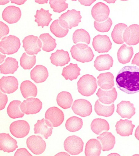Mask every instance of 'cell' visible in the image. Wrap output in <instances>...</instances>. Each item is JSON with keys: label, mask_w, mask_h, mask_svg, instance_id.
<instances>
[{"label": "cell", "mask_w": 139, "mask_h": 156, "mask_svg": "<svg viewBox=\"0 0 139 156\" xmlns=\"http://www.w3.org/2000/svg\"><path fill=\"white\" fill-rule=\"evenodd\" d=\"M134 55L132 47H130L123 44L119 49L117 53V57L119 62L120 63L125 64L130 62Z\"/></svg>", "instance_id": "cell-30"}, {"label": "cell", "mask_w": 139, "mask_h": 156, "mask_svg": "<svg viewBox=\"0 0 139 156\" xmlns=\"http://www.w3.org/2000/svg\"><path fill=\"white\" fill-rule=\"evenodd\" d=\"M53 127L49 121L43 118L34 125V134L42 135L46 139L51 136Z\"/></svg>", "instance_id": "cell-18"}, {"label": "cell", "mask_w": 139, "mask_h": 156, "mask_svg": "<svg viewBox=\"0 0 139 156\" xmlns=\"http://www.w3.org/2000/svg\"><path fill=\"white\" fill-rule=\"evenodd\" d=\"M109 7L104 3L99 2L93 7L91 13L93 18L98 22L105 21L110 14Z\"/></svg>", "instance_id": "cell-16"}, {"label": "cell", "mask_w": 139, "mask_h": 156, "mask_svg": "<svg viewBox=\"0 0 139 156\" xmlns=\"http://www.w3.org/2000/svg\"><path fill=\"white\" fill-rule=\"evenodd\" d=\"M82 18L80 12L73 9L68 10L67 12L62 14L59 20L60 24L63 28L71 29L78 26L79 23L81 22Z\"/></svg>", "instance_id": "cell-4"}, {"label": "cell", "mask_w": 139, "mask_h": 156, "mask_svg": "<svg viewBox=\"0 0 139 156\" xmlns=\"http://www.w3.org/2000/svg\"><path fill=\"white\" fill-rule=\"evenodd\" d=\"M115 127L118 134L121 136L128 137L132 135L135 125L132 124L131 120L120 119L117 122Z\"/></svg>", "instance_id": "cell-24"}, {"label": "cell", "mask_w": 139, "mask_h": 156, "mask_svg": "<svg viewBox=\"0 0 139 156\" xmlns=\"http://www.w3.org/2000/svg\"><path fill=\"white\" fill-rule=\"evenodd\" d=\"M131 64L137 65L139 67V52L135 55L131 62Z\"/></svg>", "instance_id": "cell-49"}, {"label": "cell", "mask_w": 139, "mask_h": 156, "mask_svg": "<svg viewBox=\"0 0 139 156\" xmlns=\"http://www.w3.org/2000/svg\"><path fill=\"white\" fill-rule=\"evenodd\" d=\"M55 156H70L68 153L65 152H62L56 154Z\"/></svg>", "instance_id": "cell-53"}, {"label": "cell", "mask_w": 139, "mask_h": 156, "mask_svg": "<svg viewBox=\"0 0 139 156\" xmlns=\"http://www.w3.org/2000/svg\"><path fill=\"white\" fill-rule=\"evenodd\" d=\"M91 128L95 134L99 135L103 131H108L110 129V126L107 120L101 118H96L93 120Z\"/></svg>", "instance_id": "cell-38"}, {"label": "cell", "mask_w": 139, "mask_h": 156, "mask_svg": "<svg viewBox=\"0 0 139 156\" xmlns=\"http://www.w3.org/2000/svg\"><path fill=\"white\" fill-rule=\"evenodd\" d=\"M73 41L75 44L83 42L89 44L90 41V35L84 29L77 30L73 34Z\"/></svg>", "instance_id": "cell-41"}, {"label": "cell", "mask_w": 139, "mask_h": 156, "mask_svg": "<svg viewBox=\"0 0 139 156\" xmlns=\"http://www.w3.org/2000/svg\"><path fill=\"white\" fill-rule=\"evenodd\" d=\"M66 1H49L50 7L53 11L56 12L60 13L64 12L68 7V4L66 2Z\"/></svg>", "instance_id": "cell-44"}, {"label": "cell", "mask_w": 139, "mask_h": 156, "mask_svg": "<svg viewBox=\"0 0 139 156\" xmlns=\"http://www.w3.org/2000/svg\"><path fill=\"white\" fill-rule=\"evenodd\" d=\"M19 68L18 62L16 59L7 57L0 65L1 73L5 75L13 74Z\"/></svg>", "instance_id": "cell-31"}, {"label": "cell", "mask_w": 139, "mask_h": 156, "mask_svg": "<svg viewBox=\"0 0 139 156\" xmlns=\"http://www.w3.org/2000/svg\"><path fill=\"white\" fill-rule=\"evenodd\" d=\"M117 87L128 94L139 92V68L136 66L123 67L116 78Z\"/></svg>", "instance_id": "cell-1"}, {"label": "cell", "mask_w": 139, "mask_h": 156, "mask_svg": "<svg viewBox=\"0 0 139 156\" xmlns=\"http://www.w3.org/2000/svg\"><path fill=\"white\" fill-rule=\"evenodd\" d=\"M96 1H78L82 5L85 6H90Z\"/></svg>", "instance_id": "cell-50"}, {"label": "cell", "mask_w": 139, "mask_h": 156, "mask_svg": "<svg viewBox=\"0 0 139 156\" xmlns=\"http://www.w3.org/2000/svg\"><path fill=\"white\" fill-rule=\"evenodd\" d=\"M26 1V0H25V1H11V2L12 3L21 5L24 4Z\"/></svg>", "instance_id": "cell-51"}, {"label": "cell", "mask_w": 139, "mask_h": 156, "mask_svg": "<svg viewBox=\"0 0 139 156\" xmlns=\"http://www.w3.org/2000/svg\"><path fill=\"white\" fill-rule=\"evenodd\" d=\"M104 1L107 2L108 3H114L115 2V1Z\"/></svg>", "instance_id": "cell-57"}, {"label": "cell", "mask_w": 139, "mask_h": 156, "mask_svg": "<svg viewBox=\"0 0 139 156\" xmlns=\"http://www.w3.org/2000/svg\"><path fill=\"white\" fill-rule=\"evenodd\" d=\"M124 41L129 46H134L139 43V26L134 24L126 29L123 33Z\"/></svg>", "instance_id": "cell-14"}, {"label": "cell", "mask_w": 139, "mask_h": 156, "mask_svg": "<svg viewBox=\"0 0 139 156\" xmlns=\"http://www.w3.org/2000/svg\"><path fill=\"white\" fill-rule=\"evenodd\" d=\"M102 145L99 140H90L86 143L85 149L86 156H100L101 152Z\"/></svg>", "instance_id": "cell-33"}, {"label": "cell", "mask_w": 139, "mask_h": 156, "mask_svg": "<svg viewBox=\"0 0 139 156\" xmlns=\"http://www.w3.org/2000/svg\"><path fill=\"white\" fill-rule=\"evenodd\" d=\"M102 143L103 151H109L113 149L115 143L114 136L110 132H104L97 137Z\"/></svg>", "instance_id": "cell-28"}, {"label": "cell", "mask_w": 139, "mask_h": 156, "mask_svg": "<svg viewBox=\"0 0 139 156\" xmlns=\"http://www.w3.org/2000/svg\"><path fill=\"white\" fill-rule=\"evenodd\" d=\"M135 137L139 140V125L137 127L135 130Z\"/></svg>", "instance_id": "cell-52"}, {"label": "cell", "mask_w": 139, "mask_h": 156, "mask_svg": "<svg viewBox=\"0 0 139 156\" xmlns=\"http://www.w3.org/2000/svg\"><path fill=\"white\" fill-rule=\"evenodd\" d=\"M21 103V101L17 100L13 101L10 103L7 109V114L10 118L16 119L24 117V114L20 108Z\"/></svg>", "instance_id": "cell-35"}, {"label": "cell", "mask_w": 139, "mask_h": 156, "mask_svg": "<svg viewBox=\"0 0 139 156\" xmlns=\"http://www.w3.org/2000/svg\"><path fill=\"white\" fill-rule=\"evenodd\" d=\"M49 73L47 69L42 65H37L30 72V77L37 83L46 81Z\"/></svg>", "instance_id": "cell-23"}, {"label": "cell", "mask_w": 139, "mask_h": 156, "mask_svg": "<svg viewBox=\"0 0 139 156\" xmlns=\"http://www.w3.org/2000/svg\"><path fill=\"white\" fill-rule=\"evenodd\" d=\"M0 39L2 40V37L9 34V29L8 26L2 21L0 22Z\"/></svg>", "instance_id": "cell-46"}, {"label": "cell", "mask_w": 139, "mask_h": 156, "mask_svg": "<svg viewBox=\"0 0 139 156\" xmlns=\"http://www.w3.org/2000/svg\"><path fill=\"white\" fill-rule=\"evenodd\" d=\"M83 124V121L81 118L74 116L69 118L67 120L65 126L69 131L75 132L81 129Z\"/></svg>", "instance_id": "cell-40"}, {"label": "cell", "mask_w": 139, "mask_h": 156, "mask_svg": "<svg viewBox=\"0 0 139 156\" xmlns=\"http://www.w3.org/2000/svg\"><path fill=\"white\" fill-rule=\"evenodd\" d=\"M6 57L5 55H3L1 53V62L0 63L2 64V62L4 61V60L5 58Z\"/></svg>", "instance_id": "cell-55"}, {"label": "cell", "mask_w": 139, "mask_h": 156, "mask_svg": "<svg viewBox=\"0 0 139 156\" xmlns=\"http://www.w3.org/2000/svg\"><path fill=\"white\" fill-rule=\"evenodd\" d=\"M50 31L54 36L59 38H62L67 36L69 29H65L60 24L59 20H56L50 25Z\"/></svg>", "instance_id": "cell-43"}, {"label": "cell", "mask_w": 139, "mask_h": 156, "mask_svg": "<svg viewBox=\"0 0 139 156\" xmlns=\"http://www.w3.org/2000/svg\"><path fill=\"white\" fill-rule=\"evenodd\" d=\"M78 92L83 96L89 97L97 90V80L93 75L86 74L81 77L77 82Z\"/></svg>", "instance_id": "cell-2"}, {"label": "cell", "mask_w": 139, "mask_h": 156, "mask_svg": "<svg viewBox=\"0 0 139 156\" xmlns=\"http://www.w3.org/2000/svg\"><path fill=\"white\" fill-rule=\"evenodd\" d=\"M39 39L42 42V49L48 52L53 51L57 47L56 40L49 33L43 34L40 35Z\"/></svg>", "instance_id": "cell-37"}, {"label": "cell", "mask_w": 139, "mask_h": 156, "mask_svg": "<svg viewBox=\"0 0 139 156\" xmlns=\"http://www.w3.org/2000/svg\"><path fill=\"white\" fill-rule=\"evenodd\" d=\"M94 66L98 71L109 70L113 66V60L109 55H102L97 57L94 62Z\"/></svg>", "instance_id": "cell-25"}, {"label": "cell", "mask_w": 139, "mask_h": 156, "mask_svg": "<svg viewBox=\"0 0 139 156\" xmlns=\"http://www.w3.org/2000/svg\"><path fill=\"white\" fill-rule=\"evenodd\" d=\"M70 52L73 58L83 63L92 61L94 57L91 48L85 44H79L73 46Z\"/></svg>", "instance_id": "cell-3"}, {"label": "cell", "mask_w": 139, "mask_h": 156, "mask_svg": "<svg viewBox=\"0 0 139 156\" xmlns=\"http://www.w3.org/2000/svg\"><path fill=\"white\" fill-rule=\"evenodd\" d=\"M93 48L99 53L108 52L112 48V43L109 37L106 35H98L93 39Z\"/></svg>", "instance_id": "cell-13"}, {"label": "cell", "mask_w": 139, "mask_h": 156, "mask_svg": "<svg viewBox=\"0 0 139 156\" xmlns=\"http://www.w3.org/2000/svg\"><path fill=\"white\" fill-rule=\"evenodd\" d=\"M26 144L28 148L35 155L42 154L46 147V142L39 136H31L27 138Z\"/></svg>", "instance_id": "cell-9"}, {"label": "cell", "mask_w": 139, "mask_h": 156, "mask_svg": "<svg viewBox=\"0 0 139 156\" xmlns=\"http://www.w3.org/2000/svg\"><path fill=\"white\" fill-rule=\"evenodd\" d=\"M45 119L49 121L53 127H58L64 122V112L59 108L51 107L48 109L45 113Z\"/></svg>", "instance_id": "cell-12"}, {"label": "cell", "mask_w": 139, "mask_h": 156, "mask_svg": "<svg viewBox=\"0 0 139 156\" xmlns=\"http://www.w3.org/2000/svg\"><path fill=\"white\" fill-rule=\"evenodd\" d=\"M120 156V155L119 154H117V153H111V154H109V155H108V156Z\"/></svg>", "instance_id": "cell-58"}, {"label": "cell", "mask_w": 139, "mask_h": 156, "mask_svg": "<svg viewBox=\"0 0 139 156\" xmlns=\"http://www.w3.org/2000/svg\"><path fill=\"white\" fill-rule=\"evenodd\" d=\"M9 2V1H0V5H5L8 3Z\"/></svg>", "instance_id": "cell-56"}, {"label": "cell", "mask_w": 139, "mask_h": 156, "mask_svg": "<svg viewBox=\"0 0 139 156\" xmlns=\"http://www.w3.org/2000/svg\"><path fill=\"white\" fill-rule=\"evenodd\" d=\"M97 79L98 86L102 89L109 90L114 87V76L110 72L100 74Z\"/></svg>", "instance_id": "cell-27"}, {"label": "cell", "mask_w": 139, "mask_h": 156, "mask_svg": "<svg viewBox=\"0 0 139 156\" xmlns=\"http://www.w3.org/2000/svg\"><path fill=\"white\" fill-rule=\"evenodd\" d=\"M84 143L80 137L75 135L67 137L64 142L65 150L71 155H77L83 151Z\"/></svg>", "instance_id": "cell-6"}, {"label": "cell", "mask_w": 139, "mask_h": 156, "mask_svg": "<svg viewBox=\"0 0 139 156\" xmlns=\"http://www.w3.org/2000/svg\"><path fill=\"white\" fill-rule=\"evenodd\" d=\"M20 91L23 97L27 99L30 97H36L38 90L36 85L29 80L23 82L20 85Z\"/></svg>", "instance_id": "cell-29"}, {"label": "cell", "mask_w": 139, "mask_h": 156, "mask_svg": "<svg viewBox=\"0 0 139 156\" xmlns=\"http://www.w3.org/2000/svg\"><path fill=\"white\" fill-rule=\"evenodd\" d=\"M22 13L18 7L9 6L5 8L2 12V18L9 24L16 23L21 19Z\"/></svg>", "instance_id": "cell-15"}, {"label": "cell", "mask_w": 139, "mask_h": 156, "mask_svg": "<svg viewBox=\"0 0 139 156\" xmlns=\"http://www.w3.org/2000/svg\"><path fill=\"white\" fill-rule=\"evenodd\" d=\"M81 69L78 67L77 64L70 63L69 65L64 68L62 75L66 80H70L72 81L76 80L80 75Z\"/></svg>", "instance_id": "cell-34"}, {"label": "cell", "mask_w": 139, "mask_h": 156, "mask_svg": "<svg viewBox=\"0 0 139 156\" xmlns=\"http://www.w3.org/2000/svg\"><path fill=\"white\" fill-rule=\"evenodd\" d=\"M115 108L114 104L105 105L100 102L99 100H98L95 103L94 110L96 114L98 115L108 117L113 114Z\"/></svg>", "instance_id": "cell-32"}, {"label": "cell", "mask_w": 139, "mask_h": 156, "mask_svg": "<svg viewBox=\"0 0 139 156\" xmlns=\"http://www.w3.org/2000/svg\"><path fill=\"white\" fill-rule=\"evenodd\" d=\"M50 59L51 63L57 67L64 66L70 61L69 53L64 50H57L51 54Z\"/></svg>", "instance_id": "cell-20"}, {"label": "cell", "mask_w": 139, "mask_h": 156, "mask_svg": "<svg viewBox=\"0 0 139 156\" xmlns=\"http://www.w3.org/2000/svg\"><path fill=\"white\" fill-rule=\"evenodd\" d=\"M48 2V0H46V1H36H36H35V2L40 4H47Z\"/></svg>", "instance_id": "cell-54"}, {"label": "cell", "mask_w": 139, "mask_h": 156, "mask_svg": "<svg viewBox=\"0 0 139 156\" xmlns=\"http://www.w3.org/2000/svg\"><path fill=\"white\" fill-rule=\"evenodd\" d=\"M57 101L58 105L62 109H67L71 107L73 100L70 93L62 91L57 95Z\"/></svg>", "instance_id": "cell-36"}, {"label": "cell", "mask_w": 139, "mask_h": 156, "mask_svg": "<svg viewBox=\"0 0 139 156\" xmlns=\"http://www.w3.org/2000/svg\"><path fill=\"white\" fill-rule=\"evenodd\" d=\"M52 14L49 13V10H45L41 8L40 10H37L36 14L34 16L35 21L37 23L38 26L42 27L43 28L45 26H49L52 20Z\"/></svg>", "instance_id": "cell-26"}, {"label": "cell", "mask_w": 139, "mask_h": 156, "mask_svg": "<svg viewBox=\"0 0 139 156\" xmlns=\"http://www.w3.org/2000/svg\"><path fill=\"white\" fill-rule=\"evenodd\" d=\"M127 27V25L125 24L121 23L115 25L111 34V37L115 44H120L124 42L123 33Z\"/></svg>", "instance_id": "cell-39"}, {"label": "cell", "mask_w": 139, "mask_h": 156, "mask_svg": "<svg viewBox=\"0 0 139 156\" xmlns=\"http://www.w3.org/2000/svg\"><path fill=\"white\" fill-rule=\"evenodd\" d=\"M112 25V21L110 18L103 22L95 21L94 26L95 28L98 31L101 32H107L109 31L111 26Z\"/></svg>", "instance_id": "cell-45"}, {"label": "cell", "mask_w": 139, "mask_h": 156, "mask_svg": "<svg viewBox=\"0 0 139 156\" xmlns=\"http://www.w3.org/2000/svg\"><path fill=\"white\" fill-rule=\"evenodd\" d=\"M42 103L38 98H31L24 100L20 105L22 112L27 115L39 113L42 108Z\"/></svg>", "instance_id": "cell-8"}, {"label": "cell", "mask_w": 139, "mask_h": 156, "mask_svg": "<svg viewBox=\"0 0 139 156\" xmlns=\"http://www.w3.org/2000/svg\"><path fill=\"white\" fill-rule=\"evenodd\" d=\"M18 80L14 76H3L0 80L1 90L5 94L14 93L18 89Z\"/></svg>", "instance_id": "cell-17"}, {"label": "cell", "mask_w": 139, "mask_h": 156, "mask_svg": "<svg viewBox=\"0 0 139 156\" xmlns=\"http://www.w3.org/2000/svg\"><path fill=\"white\" fill-rule=\"evenodd\" d=\"M36 62L35 55L31 56L24 52L20 59V65L25 70H29L33 68Z\"/></svg>", "instance_id": "cell-42"}, {"label": "cell", "mask_w": 139, "mask_h": 156, "mask_svg": "<svg viewBox=\"0 0 139 156\" xmlns=\"http://www.w3.org/2000/svg\"><path fill=\"white\" fill-rule=\"evenodd\" d=\"M72 109L75 114L85 117L89 116L91 114L92 107L88 101L79 99L75 101L72 105Z\"/></svg>", "instance_id": "cell-11"}, {"label": "cell", "mask_w": 139, "mask_h": 156, "mask_svg": "<svg viewBox=\"0 0 139 156\" xmlns=\"http://www.w3.org/2000/svg\"><path fill=\"white\" fill-rule=\"evenodd\" d=\"M96 94L99 98L98 100L101 102L107 105H110L114 102L118 95L115 87L108 90H104L101 88H99Z\"/></svg>", "instance_id": "cell-21"}, {"label": "cell", "mask_w": 139, "mask_h": 156, "mask_svg": "<svg viewBox=\"0 0 139 156\" xmlns=\"http://www.w3.org/2000/svg\"><path fill=\"white\" fill-rule=\"evenodd\" d=\"M22 42L23 44V47L28 55L33 56L37 55L41 51L42 43L37 36L29 35L25 37Z\"/></svg>", "instance_id": "cell-7"}, {"label": "cell", "mask_w": 139, "mask_h": 156, "mask_svg": "<svg viewBox=\"0 0 139 156\" xmlns=\"http://www.w3.org/2000/svg\"><path fill=\"white\" fill-rule=\"evenodd\" d=\"M30 126L26 121L19 120L12 122L10 125L9 130L11 134L15 137L22 138L29 134Z\"/></svg>", "instance_id": "cell-10"}, {"label": "cell", "mask_w": 139, "mask_h": 156, "mask_svg": "<svg viewBox=\"0 0 139 156\" xmlns=\"http://www.w3.org/2000/svg\"><path fill=\"white\" fill-rule=\"evenodd\" d=\"M1 94V109L2 110L5 107L7 102H8V97L7 95L1 91L0 92Z\"/></svg>", "instance_id": "cell-47"}, {"label": "cell", "mask_w": 139, "mask_h": 156, "mask_svg": "<svg viewBox=\"0 0 139 156\" xmlns=\"http://www.w3.org/2000/svg\"><path fill=\"white\" fill-rule=\"evenodd\" d=\"M117 112L122 118L130 119L135 114V108L130 101H123L117 105Z\"/></svg>", "instance_id": "cell-22"}, {"label": "cell", "mask_w": 139, "mask_h": 156, "mask_svg": "<svg viewBox=\"0 0 139 156\" xmlns=\"http://www.w3.org/2000/svg\"><path fill=\"white\" fill-rule=\"evenodd\" d=\"M17 141L9 134L2 133L0 134L1 150L8 153L13 152L18 148Z\"/></svg>", "instance_id": "cell-19"}, {"label": "cell", "mask_w": 139, "mask_h": 156, "mask_svg": "<svg viewBox=\"0 0 139 156\" xmlns=\"http://www.w3.org/2000/svg\"><path fill=\"white\" fill-rule=\"evenodd\" d=\"M14 156H31V155L26 148H19L15 153Z\"/></svg>", "instance_id": "cell-48"}, {"label": "cell", "mask_w": 139, "mask_h": 156, "mask_svg": "<svg viewBox=\"0 0 139 156\" xmlns=\"http://www.w3.org/2000/svg\"><path fill=\"white\" fill-rule=\"evenodd\" d=\"M21 46L18 37L10 35L2 38L0 42V51L1 53L8 55L16 53Z\"/></svg>", "instance_id": "cell-5"}]
</instances>
